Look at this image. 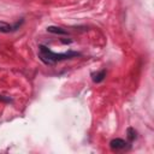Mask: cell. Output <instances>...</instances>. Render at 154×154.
<instances>
[{
	"label": "cell",
	"mask_w": 154,
	"mask_h": 154,
	"mask_svg": "<svg viewBox=\"0 0 154 154\" xmlns=\"http://www.w3.org/2000/svg\"><path fill=\"white\" fill-rule=\"evenodd\" d=\"M38 57L45 64L52 65V64H55L57 61L71 59V58H75V57H81V53L73 52V51H69V52H65V53H54L47 46L40 45L38 46Z\"/></svg>",
	"instance_id": "1"
},
{
	"label": "cell",
	"mask_w": 154,
	"mask_h": 154,
	"mask_svg": "<svg viewBox=\"0 0 154 154\" xmlns=\"http://www.w3.org/2000/svg\"><path fill=\"white\" fill-rule=\"evenodd\" d=\"M22 23H23V19H22L20 22L16 23L14 25H11V24H8V23H6V22H2V20H0V32H4V34H7V32H12V31L17 30V29L20 26V24H22Z\"/></svg>",
	"instance_id": "2"
},
{
	"label": "cell",
	"mask_w": 154,
	"mask_h": 154,
	"mask_svg": "<svg viewBox=\"0 0 154 154\" xmlns=\"http://www.w3.org/2000/svg\"><path fill=\"white\" fill-rule=\"evenodd\" d=\"M128 146V142H125L123 138H113L111 142H109V148L112 150H122V149H125Z\"/></svg>",
	"instance_id": "3"
},
{
	"label": "cell",
	"mask_w": 154,
	"mask_h": 154,
	"mask_svg": "<svg viewBox=\"0 0 154 154\" xmlns=\"http://www.w3.org/2000/svg\"><path fill=\"white\" fill-rule=\"evenodd\" d=\"M47 31L48 32H52V34H57V35H67V31L63 28H59V26H48L47 28Z\"/></svg>",
	"instance_id": "4"
},
{
	"label": "cell",
	"mask_w": 154,
	"mask_h": 154,
	"mask_svg": "<svg viewBox=\"0 0 154 154\" xmlns=\"http://www.w3.org/2000/svg\"><path fill=\"white\" fill-rule=\"evenodd\" d=\"M126 137H128V140H129L130 142L135 141L136 137H137V132H136V130H135L134 128H128V129H126Z\"/></svg>",
	"instance_id": "5"
},
{
	"label": "cell",
	"mask_w": 154,
	"mask_h": 154,
	"mask_svg": "<svg viewBox=\"0 0 154 154\" xmlns=\"http://www.w3.org/2000/svg\"><path fill=\"white\" fill-rule=\"evenodd\" d=\"M105 77H106V71L105 70H101L100 72H97L96 75L93 76V81L95 83H100V82H102L105 79Z\"/></svg>",
	"instance_id": "6"
},
{
	"label": "cell",
	"mask_w": 154,
	"mask_h": 154,
	"mask_svg": "<svg viewBox=\"0 0 154 154\" xmlns=\"http://www.w3.org/2000/svg\"><path fill=\"white\" fill-rule=\"evenodd\" d=\"M0 101H2V102H12V99H11L10 96L0 95Z\"/></svg>",
	"instance_id": "7"
}]
</instances>
